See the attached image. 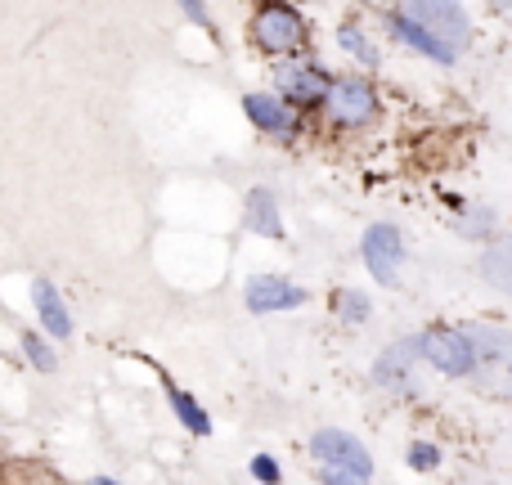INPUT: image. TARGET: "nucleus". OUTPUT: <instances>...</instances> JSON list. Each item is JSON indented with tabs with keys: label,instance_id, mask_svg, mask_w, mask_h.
I'll return each instance as SVG.
<instances>
[{
	"label": "nucleus",
	"instance_id": "nucleus-1",
	"mask_svg": "<svg viewBox=\"0 0 512 485\" xmlns=\"http://www.w3.org/2000/svg\"><path fill=\"white\" fill-rule=\"evenodd\" d=\"M248 36L256 50H265L274 63L283 59H301V50L310 45V23L297 5H283V0H265L252 9L248 18Z\"/></svg>",
	"mask_w": 512,
	"mask_h": 485
},
{
	"label": "nucleus",
	"instance_id": "nucleus-2",
	"mask_svg": "<svg viewBox=\"0 0 512 485\" xmlns=\"http://www.w3.org/2000/svg\"><path fill=\"white\" fill-rule=\"evenodd\" d=\"M418 351L423 364L436 369L441 378H477V342H472V328H454V324H432L418 333Z\"/></svg>",
	"mask_w": 512,
	"mask_h": 485
},
{
	"label": "nucleus",
	"instance_id": "nucleus-3",
	"mask_svg": "<svg viewBox=\"0 0 512 485\" xmlns=\"http://www.w3.org/2000/svg\"><path fill=\"white\" fill-rule=\"evenodd\" d=\"M328 86H333V77H328V68L319 59H283V63H274V81H270V90L283 99L288 108H297L301 117L306 113H315V108H324V99H328Z\"/></svg>",
	"mask_w": 512,
	"mask_h": 485
},
{
	"label": "nucleus",
	"instance_id": "nucleus-4",
	"mask_svg": "<svg viewBox=\"0 0 512 485\" xmlns=\"http://www.w3.org/2000/svg\"><path fill=\"white\" fill-rule=\"evenodd\" d=\"M324 117L337 131H364V126L378 117V90H373V81L360 77V72L333 77L328 99H324Z\"/></svg>",
	"mask_w": 512,
	"mask_h": 485
},
{
	"label": "nucleus",
	"instance_id": "nucleus-5",
	"mask_svg": "<svg viewBox=\"0 0 512 485\" xmlns=\"http://www.w3.org/2000/svg\"><path fill=\"white\" fill-rule=\"evenodd\" d=\"M472 342H477V387L490 396H508L512 400V333L508 328H490V324H468Z\"/></svg>",
	"mask_w": 512,
	"mask_h": 485
},
{
	"label": "nucleus",
	"instance_id": "nucleus-6",
	"mask_svg": "<svg viewBox=\"0 0 512 485\" xmlns=\"http://www.w3.org/2000/svg\"><path fill=\"white\" fill-rule=\"evenodd\" d=\"M400 14L414 18V23L423 27L427 36H436V41H441L450 54L468 50L472 23H468V9L454 5V0H409V5H400Z\"/></svg>",
	"mask_w": 512,
	"mask_h": 485
},
{
	"label": "nucleus",
	"instance_id": "nucleus-7",
	"mask_svg": "<svg viewBox=\"0 0 512 485\" xmlns=\"http://www.w3.org/2000/svg\"><path fill=\"white\" fill-rule=\"evenodd\" d=\"M405 256H409L405 234H400L391 221H378V225H369V230H364L360 261H364V270L382 283V288H396V283H400V265H405Z\"/></svg>",
	"mask_w": 512,
	"mask_h": 485
},
{
	"label": "nucleus",
	"instance_id": "nucleus-8",
	"mask_svg": "<svg viewBox=\"0 0 512 485\" xmlns=\"http://www.w3.org/2000/svg\"><path fill=\"white\" fill-rule=\"evenodd\" d=\"M310 454H315L319 468H337L360 481H373V454L364 450L351 432H342V427H319V432L310 436Z\"/></svg>",
	"mask_w": 512,
	"mask_h": 485
},
{
	"label": "nucleus",
	"instance_id": "nucleus-9",
	"mask_svg": "<svg viewBox=\"0 0 512 485\" xmlns=\"http://www.w3.org/2000/svg\"><path fill=\"white\" fill-rule=\"evenodd\" d=\"M243 113L261 135H274V140H297L301 135V113L288 108L274 90H248L243 95Z\"/></svg>",
	"mask_w": 512,
	"mask_h": 485
},
{
	"label": "nucleus",
	"instance_id": "nucleus-10",
	"mask_svg": "<svg viewBox=\"0 0 512 485\" xmlns=\"http://www.w3.org/2000/svg\"><path fill=\"white\" fill-rule=\"evenodd\" d=\"M243 306H248L252 315L301 310L306 306V288L292 283V279H283V274H256V279H248V288H243Z\"/></svg>",
	"mask_w": 512,
	"mask_h": 485
},
{
	"label": "nucleus",
	"instance_id": "nucleus-11",
	"mask_svg": "<svg viewBox=\"0 0 512 485\" xmlns=\"http://www.w3.org/2000/svg\"><path fill=\"white\" fill-rule=\"evenodd\" d=\"M423 364V351H418V337H405V342L387 346L373 364V382L387 391H414V369Z\"/></svg>",
	"mask_w": 512,
	"mask_h": 485
},
{
	"label": "nucleus",
	"instance_id": "nucleus-12",
	"mask_svg": "<svg viewBox=\"0 0 512 485\" xmlns=\"http://www.w3.org/2000/svg\"><path fill=\"white\" fill-rule=\"evenodd\" d=\"M32 310H36V319H41L45 337H54V342H68L72 337V310L50 279H32Z\"/></svg>",
	"mask_w": 512,
	"mask_h": 485
},
{
	"label": "nucleus",
	"instance_id": "nucleus-13",
	"mask_svg": "<svg viewBox=\"0 0 512 485\" xmlns=\"http://www.w3.org/2000/svg\"><path fill=\"white\" fill-rule=\"evenodd\" d=\"M243 230L256 234V239H283V216H279V198L265 185H256L248 198H243Z\"/></svg>",
	"mask_w": 512,
	"mask_h": 485
},
{
	"label": "nucleus",
	"instance_id": "nucleus-14",
	"mask_svg": "<svg viewBox=\"0 0 512 485\" xmlns=\"http://www.w3.org/2000/svg\"><path fill=\"white\" fill-rule=\"evenodd\" d=\"M167 405H171V414H176V423L185 427V432H194V436L212 432V414H207V409L198 405V400L189 396L185 387H176L171 378H167Z\"/></svg>",
	"mask_w": 512,
	"mask_h": 485
},
{
	"label": "nucleus",
	"instance_id": "nucleus-15",
	"mask_svg": "<svg viewBox=\"0 0 512 485\" xmlns=\"http://www.w3.org/2000/svg\"><path fill=\"white\" fill-rule=\"evenodd\" d=\"M337 45H342V50L360 63V68H378V59H382L378 45L369 41V32H364L360 23H342V27H337Z\"/></svg>",
	"mask_w": 512,
	"mask_h": 485
},
{
	"label": "nucleus",
	"instance_id": "nucleus-16",
	"mask_svg": "<svg viewBox=\"0 0 512 485\" xmlns=\"http://www.w3.org/2000/svg\"><path fill=\"white\" fill-rule=\"evenodd\" d=\"M481 274H486L495 288L512 292V239H504V243H495V247H486V252H481Z\"/></svg>",
	"mask_w": 512,
	"mask_h": 485
},
{
	"label": "nucleus",
	"instance_id": "nucleus-17",
	"mask_svg": "<svg viewBox=\"0 0 512 485\" xmlns=\"http://www.w3.org/2000/svg\"><path fill=\"white\" fill-rule=\"evenodd\" d=\"M333 315L342 319V324H364V319L373 315V301L364 288H337L333 292Z\"/></svg>",
	"mask_w": 512,
	"mask_h": 485
},
{
	"label": "nucleus",
	"instance_id": "nucleus-18",
	"mask_svg": "<svg viewBox=\"0 0 512 485\" xmlns=\"http://www.w3.org/2000/svg\"><path fill=\"white\" fill-rule=\"evenodd\" d=\"M23 355H27V364H32V369H41V373L59 369V355H54L50 337L36 333V328H27V333H23Z\"/></svg>",
	"mask_w": 512,
	"mask_h": 485
},
{
	"label": "nucleus",
	"instance_id": "nucleus-19",
	"mask_svg": "<svg viewBox=\"0 0 512 485\" xmlns=\"http://www.w3.org/2000/svg\"><path fill=\"white\" fill-rule=\"evenodd\" d=\"M405 459H409V468H414V472H436V468H441V445H432V441H414V445H409Z\"/></svg>",
	"mask_w": 512,
	"mask_h": 485
},
{
	"label": "nucleus",
	"instance_id": "nucleus-20",
	"mask_svg": "<svg viewBox=\"0 0 512 485\" xmlns=\"http://www.w3.org/2000/svg\"><path fill=\"white\" fill-rule=\"evenodd\" d=\"M248 472H252L256 485H279L283 481V468H279V459H274V454H256V459L248 463Z\"/></svg>",
	"mask_w": 512,
	"mask_h": 485
},
{
	"label": "nucleus",
	"instance_id": "nucleus-21",
	"mask_svg": "<svg viewBox=\"0 0 512 485\" xmlns=\"http://www.w3.org/2000/svg\"><path fill=\"white\" fill-rule=\"evenodd\" d=\"M319 485H369V481L351 477V472H337V468H319Z\"/></svg>",
	"mask_w": 512,
	"mask_h": 485
},
{
	"label": "nucleus",
	"instance_id": "nucleus-22",
	"mask_svg": "<svg viewBox=\"0 0 512 485\" xmlns=\"http://www.w3.org/2000/svg\"><path fill=\"white\" fill-rule=\"evenodd\" d=\"M180 14H185L189 23H203V27H212V9H207V5H185V9H180Z\"/></svg>",
	"mask_w": 512,
	"mask_h": 485
},
{
	"label": "nucleus",
	"instance_id": "nucleus-23",
	"mask_svg": "<svg viewBox=\"0 0 512 485\" xmlns=\"http://www.w3.org/2000/svg\"><path fill=\"white\" fill-rule=\"evenodd\" d=\"M86 485H122V481H113V477H95V481H86Z\"/></svg>",
	"mask_w": 512,
	"mask_h": 485
},
{
	"label": "nucleus",
	"instance_id": "nucleus-24",
	"mask_svg": "<svg viewBox=\"0 0 512 485\" xmlns=\"http://www.w3.org/2000/svg\"><path fill=\"white\" fill-rule=\"evenodd\" d=\"M504 14H512V5H508V9H504Z\"/></svg>",
	"mask_w": 512,
	"mask_h": 485
}]
</instances>
